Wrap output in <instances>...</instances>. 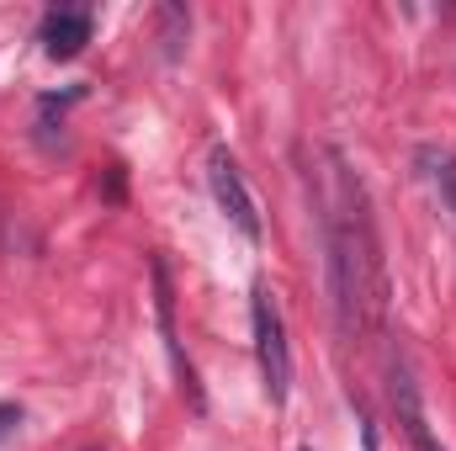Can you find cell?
Instances as JSON below:
<instances>
[{"label": "cell", "mask_w": 456, "mask_h": 451, "mask_svg": "<svg viewBox=\"0 0 456 451\" xmlns=\"http://www.w3.org/2000/svg\"><path fill=\"white\" fill-rule=\"evenodd\" d=\"M91 43V16L86 11H48L43 16V53L48 59H75Z\"/></svg>", "instance_id": "cell-5"}, {"label": "cell", "mask_w": 456, "mask_h": 451, "mask_svg": "<svg viewBox=\"0 0 456 451\" xmlns=\"http://www.w3.org/2000/svg\"><path fill=\"white\" fill-rule=\"evenodd\" d=\"M249 330H255V361H260V382L271 404H287L292 393V345H287V319L271 287H255L249 298Z\"/></svg>", "instance_id": "cell-2"}, {"label": "cell", "mask_w": 456, "mask_h": 451, "mask_svg": "<svg viewBox=\"0 0 456 451\" xmlns=\"http://www.w3.org/2000/svg\"><path fill=\"white\" fill-rule=\"evenodd\" d=\"M330 287L345 335H371L387 319V276L377 255V228L366 213L361 181L335 154V197H330Z\"/></svg>", "instance_id": "cell-1"}, {"label": "cell", "mask_w": 456, "mask_h": 451, "mask_svg": "<svg viewBox=\"0 0 456 451\" xmlns=\"http://www.w3.org/2000/svg\"><path fill=\"white\" fill-rule=\"evenodd\" d=\"M154 308H159V330H165V345H170V361H175V372H181L186 388H191V366H186V356H181V345H175V303H170L165 260H154Z\"/></svg>", "instance_id": "cell-6"}, {"label": "cell", "mask_w": 456, "mask_h": 451, "mask_svg": "<svg viewBox=\"0 0 456 451\" xmlns=\"http://www.w3.org/2000/svg\"><path fill=\"white\" fill-rule=\"evenodd\" d=\"M208 186H213V202L224 208V218L244 239H260V208H255V192L244 186V170H239V160L228 154L224 144L208 154Z\"/></svg>", "instance_id": "cell-3"}, {"label": "cell", "mask_w": 456, "mask_h": 451, "mask_svg": "<svg viewBox=\"0 0 456 451\" xmlns=\"http://www.w3.org/2000/svg\"><path fill=\"white\" fill-rule=\"evenodd\" d=\"M21 430V404H0V447Z\"/></svg>", "instance_id": "cell-7"}, {"label": "cell", "mask_w": 456, "mask_h": 451, "mask_svg": "<svg viewBox=\"0 0 456 451\" xmlns=\"http://www.w3.org/2000/svg\"><path fill=\"white\" fill-rule=\"evenodd\" d=\"M393 409H398V425H403L409 451H441V441L430 436V420H425V404H419V382L409 377V366L393 372Z\"/></svg>", "instance_id": "cell-4"}, {"label": "cell", "mask_w": 456, "mask_h": 451, "mask_svg": "<svg viewBox=\"0 0 456 451\" xmlns=\"http://www.w3.org/2000/svg\"><path fill=\"white\" fill-rule=\"evenodd\" d=\"M436 181H441V197L452 202V213H456V160H441V170H436Z\"/></svg>", "instance_id": "cell-8"}, {"label": "cell", "mask_w": 456, "mask_h": 451, "mask_svg": "<svg viewBox=\"0 0 456 451\" xmlns=\"http://www.w3.org/2000/svg\"><path fill=\"white\" fill-rule=\"evenodd\" d=\"M361 441H366V451H377V430L366 425V430H361Z\"/></svg>", "instance_id": "cell-9"}]
</instances>
